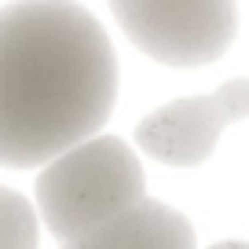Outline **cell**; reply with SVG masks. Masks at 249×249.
I'll list each match as a JSON object with an SVG mask.
<instances>
[{
  "instance_id": "cell-3",
  "label": "cell",
  "mask_w": 249,
  "mask_h": 249,
  "mask_svg": "<svg viewBox=\"0 0 249 249\" xmlns=\"http://www.w3.org/2000/svg\"><path fill=\"white\" fill-rule=\"evenodd\" d=\"M136 48L165 66L216 62L238 33L234 0H110Z\"/></svg>"
},
{
  "instance_id": "cell-6",
  "label": "cell",
  "mask_w": 249,
  "mask_h": 249,
  "mask_svg": "<svg viewBox=\"0 0 249 249\" xmlns=\"http://www.w3.org/2000/svg\"><path fill=\"white\" fill-rule=\"evenodd\" d=\"M40 220L18 191L0 187V249H37Z\"/></svg>"
},
{
  "instance_id": "cell-7",
  "label": "cell",
  "mask_w": 249,
  "mask_h": 249,
  "mask_svg": "<svg viewBox=\"0 0 249 249\" xmlns=\"http://www.w3.org/2000/svg\"><path fill=\"white\" fill-rule=\"evenodd\" d=\"M209 249H249V242H216Z\"/></svg>"
},
{
  "instance_id": "cell-5",
  "label": "cell",
  "mask_w": 249,
  "mask_h": 249,
  "mask_svg": "<svg viewBox=\"0 0 249 249\" xmlns=\"http://www.w3.org/2000/svg\"><path fill=\"white\" fill-rule=\"evenodd\" d=\"M62 249H195V227L172 205L140 198L92 231L62 242Z\"/></svg>"
},
{
  "instance_id": "cell-4",
  "label": "cell",
  "mask_w": 249,
  "mask_h": 249,
  "mask_svg": "<svg viewBox=\"0 0 249 249\" xmlns=\"http://www.w3.org/2000/svg\"><path fill=\"white\" fill-rule=\"evenodd\" d=\"M249 117V81L234 77L209 95H187L136 124V147L176 169H195L216 150L227 124Z\"/></svg>"
},
{
  "instance_id": "cell-1",
  "label": "cell",
  "mask_w": 249,
  "mask_h": 249,
  "mask_svg": "<svg viewBox=\"0 0 249 249\" xmlns=\"http://www.w3.org/2000/svg\"><path fill=\"white\" fill-rule=\"evenodd\" d=\"M117 55L73 0L0 8V165L33 169L95 136L114 114Z\"/></svg>"
},
{
  "instance_id": "cell-2",
  "label": "cell",
  "mask_w": 249,
  "mask_h": 249,
  "mask_svg": "<svg viewBox=\"0 0 249 249\" xmlns=\"http://www.w3.org/2000/svg\"><path fill=\"white\" fill-rule=\"evenodd\" d=\"M147 198V176L136 150L117 136H88L44 161L37 176V213L59 242Z\"/></svg>"
}]
</instances>
